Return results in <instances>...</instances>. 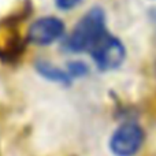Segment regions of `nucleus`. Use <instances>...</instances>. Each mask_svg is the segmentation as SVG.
Returning a JSON list of instances; mask_svg holds the SVG:
<instances>
[{"mask_svg":"<svg viewBox=\"0 0 156 156\" xmlns=\"http://www.w3.org/2000/svg\"><path fill=\"white\" fill-rule=\"evenodd\" d=\"M105 33V15L100 7H93L77 22L67 37L66 45L71 51L92 49Z\"/></svg>","mask_w":156,"mask_h":156,"instance_id":"nucleus-1","label":"nucleus"},{"mask_svg":"<svg viewBox=\"0 0 156 156\" xmlns=\"http://www.w3.org/2000/svg\"><path fill=\"white\" fill-rule=\"evenodd\" d=\"M37 69L44 77L49 78L52 81H59V82H63V83H70V74L65 73L62 71L60 69L55 67L54 65L48 62H37Z\"/></svg>","mask_w":156,"mask_h":156,"instance_id":"nucleus-5","label":"nucleus"},{"mask_svg":"<svg viewBox=\"0 0 156 156\" xmlns=\"http://www.w3.org/2000/svg\"><path fill=\"white\" fill-rule=\"evenodd\" d=\"M65 23L56 16H43L30 25L27 38L37 45H48L62 36Z\"/></svg>","mask_w":156,"mask_h":156,"instance_id":"nucleus-4","label":"nucleus"},{"mask_svg":"<svg viewBox=\"0 0 156 156\" xmlns=\"http://www.w3.org/2000/svg\"><path fill=\"white\" fill-rule=\"evenodd\" d=\"M92 56L101 70L115 69L125 59V47L116 37L105 34L93 48Z\"/></svg>","mask_w":156,"mask_h":156,"instance_id":"nucleus-3","label":"nucleus"},{"mask_svg":"<svg viewBox=\"0 0 156 156\" xmlns=\"http://www.w3.org/2000/svg\"><path fill=\"white\" fill-rule=\"evenodd\" d=\"M80 2L81 0H56V5L63 8V10H69V8L77 5Z\"/></svg>","mask_w":156,"mask_h":156,"instance_id":"nucleus-7","label":"nucleus"},{"mask_svg":"<svg viewBox=\"0 0 156 156\" xmlns=\"http://www.w3.org/2000/svg\"><path fill=\"white\" fill-rule=\"evenodd\" d=\"M144 143V132L137 123L127 122L114 132L110 140V148L116 156H133Z\"/></svg>","mask_w":156,"mask_h":156,"instance_id":"nucleus-2","label":"nucleus"},{"mask_svg":"<svg viewBox=\"0 0 156 156\" xmlns=\"http://www.w3.org/2000/svg\"><path fill=\"white\" fill-rule=\"evenodd\" d=\"M69 69H70V74H76V76H82L88 70V67L85 65H82L81 62H73L69 66Z\"/></svg>","mask_w":156,"mask_h":156,"instance_id":"nucleus-6","label":"nucleus"}]
</instances>
